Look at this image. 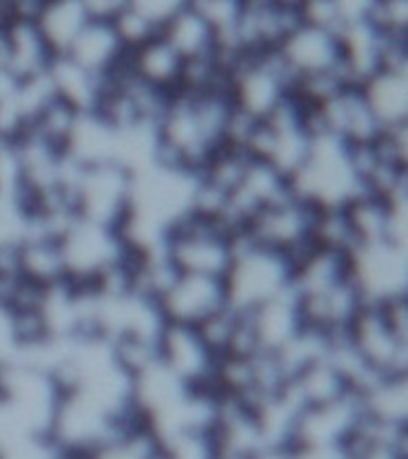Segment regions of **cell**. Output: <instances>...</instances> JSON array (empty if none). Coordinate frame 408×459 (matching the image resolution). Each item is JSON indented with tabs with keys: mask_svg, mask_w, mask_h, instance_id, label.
<instances>
[{
	"mask_svg": "<svg viewBox=\"0 0 408 459\" xmlns=\"http://www.w3.org/2000/svg\"><path fill=\"white\" fill-rule=\"evenodd\" d=\"M157 361L186 387L215 390L213 380L217 354L200 337L199 328L182 325V323H165L157 337Z\"/></svg>",
	"mask_w": 408,
	"mask_h": 459,
	"instance_id": "obj_9",
	"label": "cell"
},
{
	"mask_svg": "<svg viewBox=\"0 0 408 459\" xmlns=\"http://www.w3.org/2000/svg\"><path fill=\"white\" fill-rule=\"evenodd\" d=\"M289 189L313 208H342L363 194L351 149L329 136H313L306 160L289 179Z\"/></svg>",
	"mask_w": 408,
	"mask_h": 459,
	"instance_id": "obj_1",
	"label": "cell"
},
{
	"mask_svg": "<svg viewBox=\"0 0 408 459\" xmlns=\"http://www.w3.org/2000/svg\"><path fill=\"white\" fill-rule=\"evenodd\" d=\"M313 206H308L292 194L285 199L275 201L270 206L260 208L246 225H243V237L253 244L275 249L292 258L296 251L308 247L310 242V222H313Z\"/></svg>",
	"mask_w": 408,
	"mask_h": 459,
	"instance_id": "obj_8",
	"label": "cell"
},
{
	"mask_svg": "<svg viewBox=\"0 0 408 459\" xmlns=\"http://www.w3.org/2000/svg\"><path fill=\"white\" fill-rule=\"evenodd\" d=\"M365 103L382 129L408 122V74L401 72H375L358 86Z\"/></svg>",
	"mask_w": 408,
	"mask_h": 459,
	"instance_id": "obj_20",
	"label": "cell"
},
{
	"mask_svg": "<svg viewBox=\"0 0 408 459\" xmlns=\"http://www.w3.org/2000/svg\"><path fill=\"white\" fill-rule=\"evenodd\" d=\"M275 53L292 72L293 82L322 72H339V34L325 29L299 24Z\"/></svg>",
	"mask_w": 408,
	"mask_h": 459,
	"instance_id": "obj_12",
	"label": "cell"
},
{
	"mask_svg": "<svg viewBox=\"0 0 408 459\" xmlns=\"http://www.w3.org/2000/svg\"><path fill=\"white\" fill-rule=\"evenodd\" d=\"M127 70L141 84L160 93H174L182 82L184 60L172 50V46L157 34L149 43L127 53Z\"/></svg>",
	"mask_w": 408,
	"mask_h": 459,
	"instance_id": "obj_14",
	"label": "cell"
},
{
	"mask_svg": "<svg viewBox=\"0 0 408 459\" xmlns=\"http://www.w3.org/2000/svg\"><path fill=\"white\" fill-rule=\"evenodd\" d=\"M81 3H84L89 17L100 22H113L122 10L132 5V0H81Z\"/></svg>",
	"mask_w": 408,
	"mask_h": 459,
	"instance_id": "obj_27",
	"label": "cell"
},
{
	"mask_svg": "<svg viewBox=\"0 0 408 459\" xmlns=\"http://www.w3.org/2000/svg\"><path fill=\"white\" fill-rule=\"evenodd\" d=\"M86 459H160V445L149 426L134 429L106 447L89 452Z\"/></svg>",
	"mask_w": 408,
	"mask_h": 459,
	"instance_id": "obj_24",
	"label": "cell"
},
{
	"mask_svg": "<svg viewBox=\"0 0 408 459\" xmlns=\"http://www.w3.org/2000/svg\"><path fill=\"white\" fill-rule=\"evenodd\" d=\"M335 3L342 7L346 22H356L365 20V14H368V10H370L375 0H335Z\"/></svg>",
	"mask_w": 408,
	"mask_h": 459,
	"instance_id": "obj_28",
	"label": "cell"
},
{
	"mask_svg": "<svg viewBox=\"0 0 408 459\" xmlns=\"http://www.w3.org/2000/svg\"><path fill=\"white\" fill-rule=\"evenodd\" d=\"M351 282L363 304H382L408 294V247L378 242L358 247L349 256Z\"/></svg>",
	"mask_w": 408,
	"mask_h": 459,
	"instance_id": "obj_6",
	"label": "cell"
},
{
	"mask_svg": "<svg viewBox=\"0 0 408 459\" xmlns=\"http://www.w3.org/2000/svg\"><path fill=\"white\" fill-rule=\"evenodd\" d=\"M356 397L365 419L389 426H408V376L378 378Z\"/></svg>",
	"mask_w": 408,
	"mask_h": 459,
	"instance_id": "obj_22",
	"label": "cell"
},
{
	"mask_svg": "<svg viewBox=\"0 0 408 459\" xmlns=\"http://www.w3.org/2000/svg\"><path fill=\"white\" fill-rule=\"evenodd\" d=\"M160 459H220L213 433L208 430H179L157 437Z\"/></svg>",
	"mask_w": 408,
	"mask_h": 459,
	"instance_id": "obj_23",
	"label": "cell"
},
{
	"mask_svg": "<svg viewBox=\"0 0 408 459\" xmlns=\"http://www.w3.org/2000/svg\"><path fill=\"white\" fill-rule=\"evenodd\" d=\"M110 24H113L115 34H117V39H120L127 53L143 46V43H149L150 39H156L160 34V24L134 5L122 10Z\"/></svg>",
	"mask_w": 408,
	"mask_h": 459,
	"instance_id": "obj_25",
	"label": "cell"
},
{
	"mask_svg": "<svg viewBox=\"0 0 408 459\" xmlns=\"http://www.w3.org/2000/svg\"><path fill=\"white\" fill-rule=\"evenodd\" d=\"M361 402L353 393L339 400L301 409L292 430L293 445H346L361 421Z\"/></svg>",
	"mask_w": 408,
	"mask_h": 459,
	"instance_id": "obj_11",
	"label": "cell"
},
{
	"mask_svg": "<svg viewBox=\"0 0 408 459\" xmlns=\"http://www.w3.org/2000/svg\"><path fill=\"white\" fill-rule=\"evenodd\" d=\"M64 273L74 285H93L96 280L127 256V244L122 242L117 230L74 221L72 228L60 237Z\"/></svg>",
	"mask_w": 408,
	"mask_h": 459,
	"instance_id": "obj_5",
	"label": "cell"
},
{
	"mask_svg": "<svg viewBox=\"0 0 408 459\" xmlns=\"http://www.w3.org/2000/svg\"><path fill=\"white\" fill-rule=\"evenodd\" d=\"M365 20L382 36H408V0H375Z\"/></svg>",
	"mask_w": 408,
	"mask_h": 459,
	"instance_id": "obj_26",
	"label": "cell"
},
{
	"mask_svg": "<svg viewBox=\"0 0 408 459\" xmlns=\"http://www.w3.org/2000/svg\"><path fill=\"white\" fill-rule=\"evenodd\" d=\"M48 79L57 99L64 100L77 113H93L106 89V77L79 67L67 56L53 57V63L48 65Z\"/></svg>",
	"mask_w": 408,
	"mask_h": 459,
	"instance_id": "obj_17",
	"label": "cell"
},
{
	"mask_svg": "<svg viewBox=\"0 0 408 459\" xmlns=\"http://www.w3.org/2000/svg\"><path fill=\"white\" fill-rule=\"evenodd\" d=\"M17 275L41 290L64 282L67 273L60 242L46 237H24L17 247Z\"/></svg>",
	"mask_w": 408,
	"mask_h": 459,
	"instance_id": "obj_21",
	"label": "cell"
},
{
	"mask_svg": "<svg viewBox=\"0 0 408 459\" xmlns=\"http://www.w3.org/2000/svg\"><path fill=\"white\" fill-rule=\"evenodd\" d=\"M0 142H3V136H0Z\"/></svg>",
	"mask_w": 408,
	"mask_h": 459,
	"instance_id": "obj_30",
	"label": "cell"
},
{
	"mask_svg": "<svg viewBox=\"0 0 408 459\" xmlns=\"http://www.w3.org/2000/svg\"><path fill=\"white\" fill-rule=\"evenodd\" d=\"M91 22L81 0H46L36 14V29L53 56H64L81 29Z\"/></svg>",
	"mask_w": 408,
	"mask_h": 459,
	"instance_id": "obj_18",
	"label": "cell"
},
{
	"mask_svg": "<svg viewBox=\"0 0 408 459\" xmlns=\"http://www.w3.org/2000/svg\"><path fill=\"white\" fill-rule=\"evenodd\" d=\"M53 53L34 22L7 20L3 27V70L17 82L43 74L53 63Z\"/></svg>",
	"mask_w": 408,
	"mask_h": 459,
	"instance_id": "obj_13",
	"label": "cell"
},
{
	"mask_svg": "<svg viewBox=\"0 0 408 459\" xmlns=\"http://www.w3.org/2000/svg\"><path fill=\"white\" fill-rule=\"evenodd\" d=\"M236 235L220 222L189 213L167 232L163 249L179 273L225 280L234 258Z\"/></svg>",
	"mask_w": 408,
	"mask_h": 459,
	"instance_id": "obj_3",
	"label": "cell"
},
{
	"mask_svg": "<svg viewBox=\"0 0 408 459\" xmlns=\"http://www.w3.org/2000/svg\"><path fill=\"white\" fill-rule=\"evenodd\" d=\"M225 307H229L225 280L191 273H179L157 301L165 323H182L193 328Z\"/></svg>",
	"mask_w": 408,
	"mask_h": 459,
	"instance_id": "obj_10",
	"label": "cell"
},
{
	"mask_svg": "<svg viewBox=\"0 0 408 459\" xmlns=\"http://www.w3.org/2000/svg\"><path fill=\"white\" fill-rule=\"evenodd\" d=\"M251 318V328L256 335V342L260 351H277L292 340L301 328L299 304L293 299L292 290L282 297L265 301L253 311H246Z\"/></svg>",
	"mask_w": 408,
	"mask_h": 459,
	"instance_id": "obj_16",
	"label": "cell"
},
{
	"mask_svg": "<svg viewBox=\"0 0 408 459\" xmlns=\"http://www.w3.org/2000/svg\"><path fill=\"white\" fill-rule=\"evenodd\" d=\"M225 290L229 307L253 311L292 290V264L285 254L253 244L239 232L234 239V258L225 275Z\"/></svg>",
	"mask_w": 408,
	"mask_h": 459,
	"instance_id": "obj_2",
	"label": "cell"
},
{
	"mask_svg": "<svg viewBox=\"0 0 408 459\" xmlns=\"http://www.w3.org/2000/svg\"><path fill=\"white\" fill-rule=\"evenodd\" d=\"M160 36L170 43L172 50H174L184 63L213 56L215 41H217L213 27H210L189 3H186L184 7H179L177 13L170 14V17L160 24Z\"/></svg>",
	"mask_w": 408,
	"mask_h": 459,
	"instance_id": "obj_19",
	"label": "cell"
},
{
	"mask_svg": "<svg viewBox=\"0 0 408 459\" xmlns=\"http://www.w3.org/2000/svg\"><path fill=\"white\" fill-rule=\"evenodd\" d=\"M79 221L117 230L127 218L132 201V170L120 163L79 168L72 182Z\"/></svg>",
	"mask_w": 408,
	"mask_h": 459,
	"instance_id": "obj_4",
	"label": "cell"
},
{
	"mask_svg": "<svg viewBox=\"0 0 408 459\" xmlns=\"http://www.w3.org/2000/svg\"><path fill=\"white\" fill-rule=\"evenodd\" d=\"M351 347L378 376H408V337L396 333L378 304H363L346 328Z\"/></svg>",
	"mask_w": 408,
	"mask_h": 459,
	"instance_id": "obj_7",
	"label": "cell"
},
{
	"mask_svg": "<svg viewBox=\"0 0 408 459\" xmlns=\"http://www.w3.org/2000/svg\"><path fill=\"white\" fill-rule=\"evenodd\" d=\"M251 459H292V452L289 447H270V450L258 452L256 457Z\"/></svg>",
	"mask_w": 408,
	"mask_h": 459,
	"instance_id": "obj_29",
	"label": "cell"
},
{
	"mask_svg": "<svg viewBox=\"0 0 408 459\" xmlns=\"http://www.w3.org/2000/svg\"><path fill=\"white\" fill-rule=\"evenodd\" d=\"M64 56L70 57L72 63H77L79 67H84L98 77H107L124 63L127 50L115 34L110 22L91 20L81 29V34L74 39V43Z\"/></svg>",
	"mask_w": 408,
	"mask_h": 459,
	"instance_id": "obj_15",
	"label": "cell"
}]
</instances>
